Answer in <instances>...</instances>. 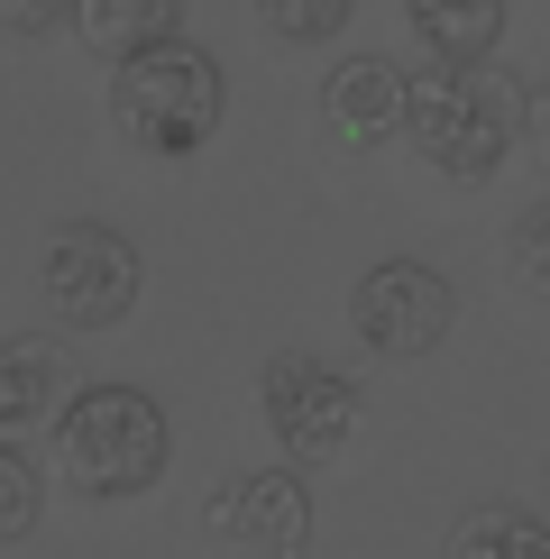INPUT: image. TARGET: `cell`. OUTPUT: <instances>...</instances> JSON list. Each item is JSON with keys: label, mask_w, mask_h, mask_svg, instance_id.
I'll return each instance as SVG.
<instances>
[{"label": "cell", "mask_w": 550, "mask_h": 559, "mask_svg": "<svg viewBox=\"0 0 550 559\" xmlns=\"http://www.w3.org/2000/svg\"><path fill=\"white\" fill-rule=\"evenodd\" d=\"M404 138L458 183L495 175L504 156H514V138H523L514 83H495L487 64H441L431 56L422 74H404Z\"/></svg>", "instance_id": "cell-3"}, {"label": "cell", "mask_w": 550, "mask_h": 559, "mask_svg": "<svg viewBox=\"0 0 550 559\" xmlns=\"http://www.w3.org/2000/svg\"><path fill=\"white\" fill-rule=\"evenodd\" d=\"M37 285H46V312L64 331H120L138 312V294H147V258L110 221H64V229H46Z\"/></svg>", "instance_id": "cell-4"}, {"label": "cell", "mask_w": 550, "mask_h": 559, "mask_svg": "<svg viewBox=\"0 0 550 559\" xmlns=\"http://www.w3.org/2000/svg\"><path fill=\"white\" fill-rule=\"evenodd\" d=\"M258 413H266L275 450H285L294 468H321V459H339V450L358 440L367 394H358V377H349V367L285 348V358H266V377H258Z\"/></svg>", "instance_id": "cell-5"}, {"label": "cell", "mask_w": 550, "mask_h": 559, "mask_svg": "<svg viewBox=\"0 0 550 559\" xmlns=\"http://www.w3.org/2000/svg\"><path fill=\"white\" fill-rule=\"evenodd\" d=\"M37 504H46V477H37V459L0 450V550L37 532Z\"/></svg>", "instance_id": "cell-13"}, {"label": "cell", "mask_w": 550, "mask_h": 559, "mask_svg": "<svg viewBox=\"0 0 550 559\" xmlns=\"http://www.w3.org/2000/svg\"><path fill=\"white\" fill-rule=\"evenodd\" d=\"M450 559H550V523L523 504H477V514H458Z\"/></svg>", "instance_id": "cell-12"}, {"label": "cell", "mask_w": 550, "mask_h": 559, "mask_svg": "<svg viewBox=\"0 0 550 559\" xmlns=\"http://www.w3.org/2000/svg\"><path fill=\"white\" fill-rule=\"evenodd\" d=\"M349 10H358V0H258V19H266L275 37H294V46L339 37V28H349Z\"/></svg>", "instance_id": "cell-14"}, {"label": "cell", "mask_w": 550, "mask_h": 559, "mask_svg": "<svg viewBox=\"0 0 550 559\" xmlns=\"http://www.w3.org/2000/svg\"><path fill=\"white\" fill-rule=\"evenodd\" d=\"M0 28L10 37H46V28H64V0H0Z\"/></svg>", "instance_id": "cell-16"}, {"label": "cell", "mask_w": 550, "mask_h": 559, "mask_svg": "<svg viewBox=\"0 0 550 559\" xmlns=\"http://www.w3.org/2000/svg\"><path fill=\"white\" fill-rule=\"evenodd\" d=\"M514 275H523L533 294H550V202L514 221Z\"/></svg>", "instance_id": "cell-15"}, {"label": "cell", "mask_w": 550, "mask_h": 559, "mask_svg": "<svg viewBox=\"0 0 550 559\" xmlns=\"http://www.w3.org/2000/svg\"><path fill=\"white\" fill-rule=\"evenodd\" d=\"M321 129L349 156H376L385 138H404V64L395 56H339L321 74Z\"/></svg>", "instance_id": "cell-8"}, {"label": "cell", "mask_w": 550, "mask_h": 559, "mask_svg": "<svg viewBox=\"0 0 550 559\" xmlns=\"http://www.w3.org/2000/svg\"><path fill=\"white\" fill-rule=\"evenodd\" d=\"M404 19L441 64H487L504 37V0H404Z\"/></svg>", "instance_id": "cell-11"}, {"label": "cell", "mask_w": 550, "mask_h": 559, "mask_svg": "<svg viewBox=\"0 0 550 559\" xmlns=\"http://www.w3.org/2000/svg\"><path fill=\"white\" fill-rule=\"evenodd\" d=\"M349 321H358V340L376 348V358H431V348L450 340V321H458V294H450V275L422 266V258H376L349 285Z\"/></svg>", "instance_id": "cell-6"}, {"label": "cell", "mask_w": 550, "mask_h": 559, "mask_svg": "<svg viewBox=\"0 0 550 559\" xmlns=\"http://www.w3.org/2000/svg\"><path fill=\"white\" fill-rule=\"evenodd\" d=\"M523 129H533V138H541V156H550V83L533 92V110H523Z\"/></svg>", "instance_id": "cell-17"}, {"label": "cell", "mask_w": 550, "mask_h": 559, "mask_svg": "<svg viewBox=\"0 0 550 559\" xmlns=\"http://www.w3.org/2000/svg\"><path fill=\"white\" fill-rule=\"evenodd\" d=\"M202 532L239 559H303L312 550V486L303 468H239L202 496Z\"/></svg>", "instance_id": "cell-7"}, {"label": "cell", "mask_w": 550, "mask_h": 559, "mask_svg": "<svg viewBox=\"0 0 550 559\" xmlns=\"http://www.w3.org/2000/svg\"><path fill=\"white\" fill-rule=\"evenodd\" d=\"M46 450H56V477L83 504H129L166 477L175 423L147 385H74L56 404V423H46Z\"/></svg>", "instance_id": "cell-1"}, {"label": "cell", "mask_w": 550, "mask_h": 559, "mask_svg": "<svg viewBox=\"0 0 550 559\" xmlns=\"http://www.w3.org/2000/svg\"><path fill=\"white\" fill-rule=\"evenodd\" d=\"M64 28H74L83 56L120 64V56H147V46L183 37V0H64Z\"/></svg>", "instance_id": "cell-10"}, {"label": "cell", "mask_w": 550, "mask_h": 559, "mask_svg": "<svg viewBox=\"0 0 550 559\" xmlns=\"http://www.w3.org/2000/svg\"><path fill=\"white\" fill-rule=\"evenodd\" d=\"M220 110H229V74L212 46L193 37H166L147 56H120L110 64V129L120 147H138L147 166H183L220 138Z\"/></svg>", "instance_id": "cell-2"}, {"label": "cell", "mask_w": 550, "mask_h": 559, "mask_svg": "<svg viewBox=\"0 0 550 559\" xmlns=\"http://www.w3.org/2000/svg\"><path fill=\"white\" fill-rule=\"evenodd\" d=\"M64 394H74V358L56 340H37V331L0 340V450H19L28 431H46Z\"/></svg>", "instance_id": "cell-9"}]
</instances>
